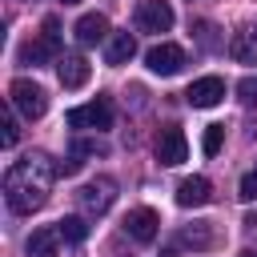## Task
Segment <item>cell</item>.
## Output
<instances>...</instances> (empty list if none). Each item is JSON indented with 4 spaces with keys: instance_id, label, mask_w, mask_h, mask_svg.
<instances>
[{
    "instance_id": "7",
    "label": "cell",
    "mask_w": 257,
    "mask_h": 257,
    "mask_svg": "<svg viewBox=\"0 0 257 257\" xmlns=\"http://www.w3.org/2000/svg\"><path fill=\"white\" fill-rule=\"evenodd\" d=\"M173 28V8L165 0H141L137 4V32H169Z\"/></svg>"
},
{
    "instance_id": "1",
    "label": "cell",
    "mask_w": 257,
    "mask_h": 257,
    "mask_svg": "<svg viewBox=\"0 0 257 257\" xmlns=\"http://www.w3.org/2000/svg\"><path fill=\"white\" fill-rule=\"evenodd\" d=\"M56 173H60V165H52L48 153H28V157L12 161L8 173H4V201H8V209L12 213H36V209H44Z\"/></svg>"
},
{
    "instance_id": "25",
    "label": "cell",
    "mask_w": 257,
    "mask_h": 257,
    "mask_svg": "<svg viewBox=\"0 0 257 257\" xmlns=\"http://www.w3.org/2000/svg\"><path fill=\"white\" fill-rule=\"evenodd\" d=\"M76 169H80V157H72V153H68V161H60V173H64V177H72Z\"/></svg>"
},
{
    "instance_id": "18",
    "label": "cell",
    "mask_w": 257,
    "mask_h": 257,
    "mask_svg": "<svg viewBox=\"0 0 257 257\" xmlns=\"http://www.w3.org/2000/svg\"><path fill=\"white\" fill-rule=\"evenodd\" d=\"M56 233H60V241L80 245V241L88 237V225H84V217H60V221H56Z\"/></svg>"
},
{
    "instance_id": "4",
    "label": "cell",
    "mask_w": 257,
    "mask_h": 257,
    "mask_svg": "<svg viewBox=\"0 0 257 257\" xmlns=\"http://www.w3.org/2000/svg\"><path fill=\"white\" fill-rule=\"evenodd\" d=\"M112 201H116V181H112V177H92V181H84V185L76 189V205H80L88 217L108 213Z\"/></svg>"
},
{
    "instance_id": "21",
    "label": "cell",
    "mask_w": 257,
    "mask_h": 257,
    "mask_svg": "<svg viewBox=\"0 0 257 257\" xmlns=\"http://www.w3.org/2000/svg\"><path fill=\"white\" fill-rule=\"evenodd\" d=\"M16 141H20V128H16V116L8 112V116H4V137H0V145H4V149H12Z\"/></svg>"
},
{
    "instance_id": "2",
    "label": "cell",
    "mask_w": 257,
    "mask_h": 257,
    "mask_svg": "<svg viewBox=\"0 0 257 257\" xmlns=\"http://www.w3.org/2000/svg\"><path fill=\"white\" fill-rule=\"evenodd\" d=\"M52 56H60V24H56V16H44V24H40V36H32L24 48H20V64H48Z\"/></svg>"
},
{
    "instance_id": "6",
    "label": "cell",
    "mask_w": 257,
    "mask_h": 257,
    "mask_svg": "<svg viewBox=\"0 0 257 257\" xmlns=\"http://www.w3.org/2000/svg\"><path fill=\"white\" fill-rule=\"evenodd\" d=\"M145 64H149V72H157V76H177V72L189 64V56H185L181 44L161 40V44H153V48L145 52Z\"/></svg>"
},
{
    "instance_id": "28",
    "label": "cell",
    "mask_w": 257,
    "mask_h": 257,
    "mask_svg": "<svg viewBox=\"0 0 257 257\" xmlns=\"http://www.w3.org/2000/svg\"><path fill=\"white\" fill-rule=\"evenodd\" d=\"M161 257H177V253H161Z\"/></svg>"
},
{
    "instance_id": "9",
    "label": "cell",
    "mask_w": 257,
    "mask_h": 257,
    "mask_svg": "<svg viewBox=\"0 0 257 257\" xmlns=\"http://www.w3.org/2000/svg\"><path fill=\"white\" fill-rule=\"evenodd\" d=\"M185 100H189L193 108H213V104L225 100V80H221V76H201V80L189 84Z\"/></svg>"
},
{
    "instance_id": "19",
    "label": "cell",
    "mask_w": 257,
    "mask_h": 257,
    "mask_svg": "<svg viewBox=\"0 0 257 257\" xmlns=\"http://www.w3.org/2000/svg\"><path fill=\"white\" fill-rule=\"evenodd\" d=\"M221 145H225V124H209L205 137H201V153H205V157H217Z\"/></svg>"
},
{
    "instance_id": "24",
    "label": "cell",
    "mask_w": 257,
    "mask_h": 257,
    "mask_svg": "<svg viewBox=\"0 0 257 257\" xmlns=\"http://www.w3.org/2000/svg\"><path fill=\"white\" fill-rule=\"evenodd\" d=\"M197 36H201V44L205 48H213L217 40H213V24H197Z\"/></svg>"
},
{
    "instance_id": "16",
    "label": "cell",
    "mask_w": 257,
    "mask_h": 257,
    "mask_svg": "<svg viewBox=\"0 0 257 257\" xmlns=\"http://www.w3.org/2000/svg\"><path fill=\"white\" fill-rule=\"evenodd\" d=\"M56 245H60V233H56V225L32 229V237H28V257H56Z\"/></svg>"
},
{
    "instance_id": "10",
    "label": "cell",
    "mask_w": 257,
    "mask_h": 257,
    "mask_svg": "<svg viewBox=\"0 0 257 257\" xmlns=\"http://www.w3.org/2000/svg\"><path fill=\"white\" fill-rule=\"evenodd\" d=\"M72 36H76L80 48H92V44L108 40V20H104L100 12H84V16L72 24Z\"/></svg>"
},
{
    "instance_id": "22",
    "label": "cell",
    "mask_w": 257,
    "mask_h": 257,
    "mask_svg": "<svg viewBox=\"0 0 257 257\" xmlns=\"http://www.w3.org/2000/svg\"><path fill=\"white\" fill-rule=\"evenodd\" d=\"M237 197H241V201H257V173H245V177H241Z\"/></svg>"
},
{
    "instance_id": "11",
    "label": "cell",
    "mask_w": 257,
    "mask_h": 257,
    "mask_svg": "<svg viewBox=\"0 0 257 257\" xmlns=\"http://www.w3.org/2000/svg\"><path fill=\"white\" fill-rule=\"evenodd\" d=\"M88 60L80 56V52H64V56H56V76H60V84L64 88H84V80H88Z\"/></svg>"
},
{
    "instance_id": "13",
    "label": "cell",
    "mask_w": 257,
    "mask_h": 257,
    "mask_svg": "<svg viewBox=\"0 0 257 257\" xmlns=\"http://www.w3.org/2000/svg\"><path fill=\"white\" fill-rule=\"evenodd\" d=\"M213 201V185L209 177H185L177 185V205L181 209H197V205H209Z\"/></svg>"
},
{
    "instance_id": "26",
    "label": "cell",
    "mask_w": 257,
    "mask_h": 257,
    "mask_svg": "<svg viewBox=\"0 0 257 257\" xmlns=\"http://www.w3.org/2000/svg\"><path fill=\"white\" fill-rule=\"evenodd\" d=\"M241 257H257V249H245V253H241Z\"/></svg>"
},
{
    "instance_id": "17",
    "label": "cell",
    "mask_w": 257,
    "mask_h": 257,
    "mask_svg": "<svg viewBox=\"0 0 257 257\" xmlns=\"http://www.w3.org/2000/svg\"><path fill=\"white\" fill-rule=\"evenodd\" d=\"M181 241L193 249H209L217 241V229H213V221H193L189 229H181Z\"/></svg>"
},
{
    "instance_id": "5",
    "label": "cell",
    "mask_w": 257,
    "mask_h": 257,
    "mask_svg": "<svg viewBox=\"0 0 257 257\" xmlns=\"http://www.w3.org/2000/svg\"><path fill=\"white\" fill-rule=\"evenodd\" d=\"M72 128H112V100L108 96H96V100H88V104H76V108H68V116H64Z\"/></svg>"
},
{
    "instance_id": "23",
    "label": "cell",
    "mask_w": 257,
    "mask_h": 257,
    "mask_svg": "<svg viewBox=\"0 0 257 257\" xmlns=\"http://www.w3.org/2000/svg\"><path fill=\"white\" fill-rule=\"evenodd\" d=\"M237 96H241L245 104H253V100H257V76H245V80L237 84Z\"/></svg>"
},
{
    "instance_id": "12",
    "label": "cell",
    "mask_w": 257,
    "mask_h": 257,
    "mask_svg": "<svg viewBox=\"0 0 257 257\" xmlns=\"http://www.w3.org/2000/svg\"><path fill=\"white\" fill-rule=\"evenodd\" d=\"M157 229H161V217H157L153 209H133V213L124 217V233H128L133 241H141V245L157 241Z\"/></svg>"
},
{
    "instance_id": "27",
    "label": "cell",
    "mask_w": 257,
    "mask_h": 257,
    "mask_svg": "<svg viewBox=\"0 0 257 257\" xmlns=\"http://www.w3.org/2000/svg\"><path fill=\"white\" fill-rule=\"evenodd\" d=\"M60 4H80V0H60Z\"/></svg>"
},
{
    "instance_id": "14",
    "label": "cell",
    "mask_w": 257,
    "mask_h": 257,
    "mask_svg": "<svg viewBox=\"0 0 257 257\" xmlns=\"http://www.w3.org/2000/svg\"><path fill=\"white\" fill-rule=\"evenodd\" d=\"M229 56L237 64H257V28H237L229 36Z\"/></svg>"
},
{
    "instance_id": "15",
    "label": "cell",
    "mask_w": 257,
    "mask_h": 257,
    "mask_svg": "<svg viewBox=\"0 0 257 257\" xmlns=\"http://www.w3.org/2000/svg\"><path fill=\"white\" fill-rule=\"evenodd\" d=\"M137 56V36L133 32H112L108 44H104V60L108 64H128Z\"/></svg>"
},
{
    "instance_id": "8",
    "label": "cell",
    "mask_w": 257,
    "mask_h": 257,
    "mask_svg": "<svg viewBox=\"0 0 257 257\" xmlns=\"http://www.w3.org/2000/svg\"><path fill=\"white\" fill-rule=\"evenodd\" d=\"M153 149H157V161H161V165H181V161L189 157V141H185V133H181L177 124L161 128Z\"/></svg>"
},
{
    "instance_id": "29",
    "label": "cell",
    "mask_w": 257,
    "mask_h": 257,
    "mask_svg": "<svg viewBox=\"0 0 257 257\" xmlns=\"http://www.w3.org/2000/svg\"><path fill=\"white\" fill-rule=\"evenodd\" d=\"M249 225H257V217H253V221H249Z\"/></svg>"
},
{
    "instance_id": "3",
    "label": "cell",
    "mask_w": 257,
    "mask_h": 257,
    "mask_svg": "<svg viewBox=\"0 0 257 257\" xmlns=\"http://www.w3.org/2000/svg\"><path fill=\"white\" fill-rule=\"evenodd\" d=\"M8 100H12V108H16L24 120H40V116L48 112V92H44L36 80H28V76H20V80L8 84Z\"/></svg>"
},
{
    "instance_id": "20",
    "label": "cell",
    "mask_w": 257,
    "mask_h": 257,
    "mask_svg": "<svg viewBox=\"0 0 257 257\" xmlns=\"http://www.w3.org/2000/svg\"><path fill=\"white\" fill-rule=\"evenodd\" d=\"M104 153H108V145L96 141V137H80V141H72V157H104Z\"/></svg>"
}]
</instances>
